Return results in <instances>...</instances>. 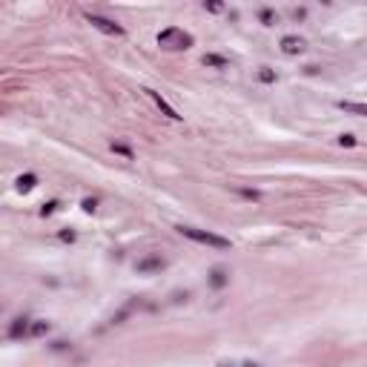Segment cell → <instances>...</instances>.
I'll use <instances>...</instances> for the list:
<instances>
[{
	"instance_id": "obj_1",
	"label": "cell",
	"mask_w": 367,
	"mask_h": 367,
	"mask_svg": "<svg viewBox=\"0 0 367 367\" xmlns=\"http://www.w3.org/2000/svg\"><path fill=\"white\" fill-rule=\"evenodd\" d=\"M181 233L186 235V238H192V241L210 244V247H218V250H227V247H230V241H227V238H221V235H213V233H201V230H192V227H184Z\"/></svg>"
},
{
	"instance_id": "obj_2",
	"label": "cell",
	"mask_w": 367,
	"mask_h": 367,
	"mask_svg": "<svg viewBox=\"0 0 367 367\" xmlns=\"http://www.w3.org/2000/svg\"><path fill=\"white\" fill-rule=\"evenodd\" d=\"M89 23H95L98 29H103V32H109V34H121V29H118V26H112L109 20H103V17H95V15H89Z\"/></svg>"
},
{
	"instance_id": "obj_3",
	"label": "cell",
	"mask_w": 367,
	"mask_h": 367,
	"mask_svg": "<svg viewBox=\"0 0 367 367\" xmlns=\"http://www.w3.org/2000/svg\"><path fill=\"white\" fill-rule=\"evenodd\" d=\"M281 46H284V52H290V55H293V52H301V46H304V43H301V37H284Z\"/></svg>"
},
{
	"instance_id": "obj_4",
	"label": "cell",
	"mask_w": 367,
	"mask_h": 367,
	"mask_svg": "<svg viewBox=\"0 0 367 367\" xmlns=\"http://www.w3.org/2000/svg\"><path fill=\"white\" fill-rule=\"evenodd\" d=\"M338 106H341V109H347V112H359V115H367V103H350V100L344 103V100H341Z\"/></svg>"
}]
</instances>
